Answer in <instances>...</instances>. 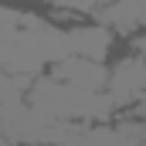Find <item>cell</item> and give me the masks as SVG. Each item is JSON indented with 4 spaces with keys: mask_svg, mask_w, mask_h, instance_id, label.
Instances as JSON below:
<instances>
[{
    "mask_svg": "<svg viewBox=\"0 0 146 146\" xmlns=\"http://www.w3.org/2000/svg\"><path fill=\"white\" fill-rule=\"evenodd\" d=\"M102 21L115 27V31H122V34H129V31H136V0H112L102 7Z\"/></svg>",
    "mask_w": 146,
    "mask_h": 146,
    "instance_id": "4",
    "label": "cell"
},
{
    "mask_svg": "<svg viewBox=\"0 0 146 146\" xmlns=\"http://www.w3.org/2000/svg\"><path fill=\"white\" fill-rule=\"evenodd\" d=\"M136 21L139 27H146V0H136Z\"/></svg>",
    "mask_w": 146,
    "mask_h": 146,
    "instance_id": "7",
    "label": "cell"
},
{
    "mask_svg": "<svg viewBox=\"0 0 146 146\" xmlns=\"http://www.w3.org/2000/svg\"><path fill=\"white\" fill-rule=\"evenodd\" d=\"M54 7H72V10H95L102 0H51Z\"/></svg>",
    "mask_w": 146,
    "mask_h": 146,
    "instance_id": "6",
    "label": "cell"
},
{
    "mask_svg": "<svg viewBox=\"0 0 146 146\" xmlns=\"http://www.w3.org/2000/svg\"><path fill=\"white\" fill-rule=\"evenodd\" d=\"M54 78H58V82H65V85L82 88V92H102V88H106V82H109V72L102 68V61L68 54L65 61H58V65H54Z\"/></svg>",
    "mask_w": 146,
    "mask_h": 146,
    "instance_id": "2",
    "label": "cell"
},
{
    "mask_svg": "<svg viewBox=\"0 0 146 146\" xmlns=\"http://www.w3.org/2000/svg\"><path fill=\"white\" fill-rule=\"evenodd\" d=\"M0 146H10V139L3 136V129H0Z\"/></svg>",
    "mask_w": 146,
    "mask_h": 146,
    "instance_id": "9",
    "label": "cell"
},
{
    "mask_svg": "<svg viewBox=\"0 0 146 146\" xmlns=\"http://www.w3.org/2000/svg\"><path fill=\"white\" fill-rule=\"evenodd\" d=\"M102 3H109V0H102Z\"/></svg>",
    "mask_w": 146,
    "mask_h": 146,
    "instance_id": "10",
    "label": "cell"
},
{
    "mask_svg": "<svg viewBox=\"0 0 146 146\" xmlns=\"http://www.w3.org/2000/svg\"><path fill=\"white\" fill-rule=\"evenodd\" d=\"M133 48H136V51L146 58V34H143V37H136V41H133Z\"/></svg>",
    "mask_w": 146,
    "mask_h": 146,
    "instance_id": "8",
    "label": "cell"
},
{
    "mask_svg": "<svg viewBox=\"0 0 146 146\" xmlns=\"http://www.w3.org/2000/svg\"><path fill=\"white\" fill-rule=\"evenodd\" d=\"M106 88H109V95H112L115 106H129V102H136V95L146 92V61L136 58V54L126 58V61H119V65L109 72Z\"/></svg>",
    "mask_w": 146,
    "mask_h": 146,
    "instance_id": "1",
    "label": "cell"
},
{
    "mask_svg": "<svg viewBox=\"0 0 146 146\" xmlns=\"http://www.w3.org/2000/svg\"><path fill=\"white\" fill-rule=\"evenodd\" d=\"M68 41H72V54H78V58H92V61H102V58L109 54L112 31L106 27V24L72 27V31H68Z\"/></svg>",
    "mask_w": 146,
    "mask_h": 146,
    "instance_id": "3",
    "label": "cell"
},
{
    "mask_svg": "<svg viewBox=\"0 0 146 146\" xmlns=\"http://www.w3.org/2000/svg\"><path fill=\"white\" fill-rule=\"evenodd\" d=\"M58 146H92V139H88V129H85L82 122H75L72 129L65 133V139H61Z\"/></svg>",
    "mask_w": 146,
    "mask_h": 146,
    "instance_id": "5",
    "label": "cell"
}]
</instances>
